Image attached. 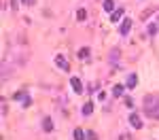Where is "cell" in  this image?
Returning <instances> with one entry per match:
<instances>
[{"label": "cell", "instance_id": "8", "mask_svg": "<svg viewBox=\"0 0 159 140\" xmlns=\"http://www.w3.org/2000/svg\"><path fill=\"white\" fill-rule=\"evenodd\" d=\"M42 130L45 132H53V121L47 117V119H42Z\"/></svg>", "mask_w": 159, "mask_h": 140}, {"label": "cell", "instance_id": "9", "mask_svg": "<svg viewBox=\"0 0 159 140\" xmlns=\"http://www.w3.org/2000/svg\"><path fill=\"white\" fill-rule=\"evenodd\" d=\"M89 53H91V51H89V47H83V49H79V53H77V55H79V59H87V57H89Z\"/></svg>", "mask_w": 159, "mask_h": 140}, {"label": "cell", "instance_id": "14", "mask_svg": "<svg viewBox=\"0 0 159 140\" xmlns=\"http://www.w3.org/2000/svg\"><path fill=\"white\" fill-rule=\"evenodd\" d=\"M85 17H87V11H85V9H79V11H77V19H79V21H85Z\"/></svg>", "mask_w": 159, "mask_h": 140}, {"label": "cell", "instance_id": "15", "mask_svg": "<svg viewBox=\"0 0 159 140\" xmlns=\"http://www.w3.org/2000/svg\"><path fill=\"white\" fill-rule=\"evenodd\" d=\"M26 98H28V95H26V92H17V93H13V100H21V102H23Z\"/></svg>", "mask_w": 159, "mask_h": 140}, {"label": "cell", "instance_id": "4", "mask_svg": "<svg viewBox=\"0 0 159 140\" xmlns=\"http://www.w3.org/2000/svg\"><path fill=\"white\" fill-rule=\"evenodd\" d=\"M70 85H72L74 93H81V92H83V83H81L79 77H72V79H70Z\"/></svg>", "mask_w": 159, "mask_h": 140}, {"label": "cell", "instance_id": "18", "mask_svg": "<svg viewBox=\"0 0 159 140\" xmlns=\"http://www.w3.org/2000/svg\"><path fill=\"white\" fill-rule=\"evenodd\" d=\"M87 140H98V136H96V132H87Z\"/></svg>", "mask_w": 159, "mask_h": 140}, {"label": "cell", "instance_id": "3", "mask_svg": "<svg viewBox=\"0 0 159 140\" xmlns=\"http://www.w3.org/2000/svg\"><path fill=\"white\" fill-rule=\"evenodd\" d=\"M55 66L62 68V70H68V59L64 55H55Z\"/></svg>", "mask_w": 159, "mask_h": 140}, {"label": "cell", "instance_id": "17", "mask_svg": "<svg viewBox=\"0 0 159 140\" xmlns=\"http://www.w3.org/2000/svg\"><path fill=\"white\" fill-rule=\"evenodd\" d=\"M119 49H113V51H110V62H115V59H119Z\"/></svg>", "mask_w": 159, "mask_h": 140}, {"label": "cell", "instance_id": "7", "mask_svg": "<svg viewBox=\"0 0 159 140\" xmlns=\"http://www.w3.org/2000/svg\"><path fill=\"white\" fill-rule=\"evenodd\" d=\"M121 17H123V9H117V11H113L110 13V21L115 23V21H119Z\"/></svg>", "mask_w": 159, "mask_h": 140}, {"label": "cell", "instance_id": "13", "mask_svg": "<svg viewBox=\"0 0 159 140\" xmlns=\"http://www.w3.org/2000/svg\"><path fill=\"white\" fill-rule=\"evenodd\" d=\"M104 9L113 13V11H115V0H104Z\"/></svg>", "mask_w": 159, "mask_h": 140}, {"label": "cell", "instance_id": "6", "mask_svg": "<svg viewBox=\"0 0 159 140\" xmlns=\"http://www.w3.org/2000/svg\"><path fill=\"white\" fill-rule=\"evenodd\" d=\"M136 83H138V77H136V74H129V77H127V81H125V87H127V89H134V87H136Z\"/></svg>", "mask_w": 159, "mask_h": 140}, {"label": "cell", "instance_id": "20", "mask_svg": "<svg viewBox=\"0 0 159 140\" xmlns=\"http://www.w3.org/2000/svg\"><path fill=\"white\" fill-rule=\"evenodd\" d=\"M23 4H34V0H21Z\"/></svg>", "mask_w": 159, "mask_h": 140}, {"label": "cell", "instance_id": "11", "mask_svg": "<svg viewBox=\"0 0 159 140\" xmlns=\"http://www.w3.org/2000/svg\"><path fill=\"white\" fill-rule=\"evenodd\" d=\"M123 89H125V85H115V87H113V95H115V98H121V95H123Z\"/></svg>", "mask_w": 159, "mask_h": 140}, {"label": "cell", "instance_id": "2", "mask_svg": "<svg viewBox=\"0 0 159 140\" xmlns=\"http://www.w3.org/2000/svg\"><path fill=\"white\" fill-rule=\"evenodd\" d=\"M129 30H132V19H129V17H125V19H123V23H121V28H119L121 36H127V34H129Z\"/></svg>", "mask_w": 159, "mask_h": 140}, {"label": "cell", "instance_id": "16", "mask_svg": "<svg viewBox=\"0 0 159 140\" xmlns=\"http://www.w3.org/2000/svg\"><path fill=\"white\" fill-rule=\"evenodd\" d=\"M157 30H159V23H149V34H151V36H153Z\"/></svg>", "mask_w": 159, "mask_h": 140}, {"label": "cell", "instance_id": "19", "mask_svg": "<svg viewBox=\"0 0 159 140\" xmlns=\"http://www.w3.org/2000/svg\"><path fill=\"white\" fill-rule=\"evenodd\" d=\"M125 106H127V108H132V106H134V102H132V98H125Z\"/></svg>", "mask_w": 159, "mask_h": 140}, {"label": "cell", "instance_id": "5", "mask_svg": "<svg viewBox=\"0 0 159 140\" xmlns=\"http://www.w3.org/2000/svg\"><path fill=\"white\" fill-rule=\"evenodd\" d=\"M129 123H132L136 130H140V127H142V121H140V117H138L136 113H132V115H129Z\"/></svg>", "mask_w": 159, "mask_h": 140}, {"label": "cell", "instance_id": "12", "mask_svg": "<svg viewBox=\"0 0 159 140\" xmlns=\"http://www.w3.org/2000/svg\"><path fill=\"white\" fill-rule=\"evenodd\" d=\"M74 140H87V134H85L81 127H77V130H74Z\"/></svg>", "mask_w": 159, "mask_h": 140}, {"label": "cell", "instance_id": "10", "mask_svg": "<svg viewBox=\"0 0 159 140\" xmlns=\"http://www.w3.org/2000/svg\"><path fill=\"white\" fill-rule=\"evenodd\" d=\"M91 113H93V102H87V104L83 106V115H85V117H89Z\"/></svg>", "mask_w": 159, "mask_h": 140}, {"label": "cell", "instance_id": "1", "mask_svg": "<svg viewBox=\"0 0 159 140\" xmlns=\"http://www.w3.org/2000/svg\"><path fill=\"white\" fill-rule=\"evenodd\" d=\"M144 115H149L151 119H159V95L151 93L144 98Z\"/></svg>", "mask_w": 159, "mask_h": 140}]
</instances>
